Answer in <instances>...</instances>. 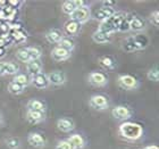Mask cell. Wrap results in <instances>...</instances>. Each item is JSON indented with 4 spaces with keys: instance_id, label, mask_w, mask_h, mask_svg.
Returning a JSON list of instances; mask_svg holds the SVG:
<instances>
[{
    "instance_id": "cell-1",
    "label": "cell",
    "mask_w": 159,
    "mask_h": 149,
    "mask_svg": "<svg viewBox=\"0 0 159 149\" xmlns=\"http://www.w3.org/2000/svg\"><path fill=\"white\" fill-rule=\"evenodd\" d=\"M119 131H120V134L123 137L131 140L138 139L142 134V128L135 123H124V124H122Z\"/></svg>"
},
{
    "instance_id": "cell-2",
    "label": "cell",
    "mask_w": 159,
    "mask_h": 149,
    "mask_svg": "<svg viewBox=\"0 0 159 149\" xmlns=\"http://www.w3.org/2000/svg\"><path fill=\"white\" fill-rule=\"evenodd\" d=\"M122 22H123L122 15H118V14L115 15V14H114L113 16H110L109 18L105 20V22L102 23V25L100 26L99 31L109 34L110 32H113V31L118 30L119 26H120V24H122Z\"/></svg>"
},
{
    "instance_id": "cell-3",
    "label": "cell",
    "mask_w": 159,
    "mask_h": 149,
    "mask_svg": "<svg viewBox=\"0 0 159 149\" xmlns=\"http://www.w3.org/2000/svg\"><path fill=\"white\" fill-rule=\"evenodd\" d=\"M70 17H72V21H75L77 23H83V22H86L90 17V12L86 7H80L77 9H75L73 13L70 14Z\"/></svg>"
},
{
    "instance_id": "cell-4",
    "label": "cell",
    "mask_w": 159,
    "mask_h": 149,
    "mask_svg": "<svg viewBox=\"0 0 159 149\" xmlns=\"http://www.w3.org/2000/svg\"><path fill=\"white\" fill-rule=\"evenodd\" d=\"M48 77V81L50 83H52V84H63L65 82V80H66V76L63 72H59V71H56V72H52V73H50L49 75L47 76Z\"/></svg>"
},
{
    "instance_id": "cell-5",
    "label": "cell",
    "mask_w": 159,
    "mask_h": 149,
    "mask_svg": "<svg viewBox=\"0 0 159 149\" xmlns=\"http://www.w3.org/2000/svg\"><path fill=\"white\" fill-rule=\"evenodd\" d=\"M83 5V1H74V0H72V1H65V2L63 3V10L64 13L66 14H72L75 9H77V8H80V7H82Z\"/></svg>"
},
{
    "instance_id": "cell-6",
    "label": "cell",
    "mask_w": 159,
    "mask_h": 149,
    "mask_svg": "<svg viewBox=\"0 0 159 149\" xmlns=\"http://www.w3.org/2000/svg\"><path fill=\"white\" fill-rule=\"evenodd\" d=\"M17 66L11 63H6V62H0V75L3 74H15L17 72Z\"/></svg>"
},
{
    "instance_id": "cell-7",
    "label": "cell",
    "mask_w": 159,
    "mask_h": 149,
    "mask_svg": "<svg viewBox=\"0 0 159 149\" xmlns=\"http://www.w3.org/2000/svg\"><path fill=\"white\" fill-rule=\"evenodd\" d=\"M119 84L123 88L126 89H132L136 86V80L131 75H123L119 77Z\"/></svg>"
},
{
    "instance_id": "cell-8",
    "label": "cell",
    "mask_w": 159,
    "mask_h": 149,
    "mask_svg": "<svg viewBox=\"0 0 159 149\" xmlns=\"http://www.w3.org/2000/svg\"><path fill=\"white\" fill-rule=\"evenodd\" d=\"M70 55V51H67V50L63 49V48H60V47H57L55 49L52 50V54H51V56L55 60H64V59H67Z\"/></svg>"
},
{
    "instance_id": "cell-9",
    "label": "cell",
    "mask_w": 159,
    "mask_h": 149,
    "mask_svg": "<svg viewBox=\"0 0 159 149\" xmlns=\"http://www.w3.org/2000/svg\"><path fill=\"white\" fill-rule=\"evenodd\" d=\"M27 72H29V74H31V75H38V74L41 73V68H42V65H41V63H40L39 60H31V62H29L27 63Z\"/></svg>"
},
{
    "instance_id": "cell-10",
    "label": "cell",
    "mask_w": 159,
    "mask_h": 149,
    "mask_svg": "<svg viewBox=\"0 0 159 149\" xmlns=\"http://www.w3.org/2000/svg\"><path fill=\"white\" fill-rule=\"evenodd\" d=\"M90 104L97 109H103L107 107V99L103 96H94L90 100Z\"/></svg>"
},
{
    "instance_id": "cell-11",
    "label": "cell",
    "mask_w": 159,
    "mask_h": 149,
    "mask_svg": "<svg viewBox=\"0 0 159 149\" xmlns=\"http://www.w3.org/2000/svg\"><path fill=\"white\" fill-rule=\"evenodd\" d=\"M115 14V10L111 7H102L96 12V17L98 20H107Z\"/></svg>"
},
{
    "instance_id": "cell-12",
    "label": "cell",
    "mask_w": 159,
    "mask_h": 149,
    "mask_svg": "<svg viewBox=\"0 0 159 149\" xmlns=\"http://www.w3.org/2000/svg\"><path fill=\"white\" fill-rule=\"evenodd\" d=\"M33 84L39 89H42V88H46L49 84V81H48V77L43 74H38L33 77Z\"/></svg>"
},
{
    "instance_id": "cell-13",
    "label": "cell",
    "mask_w": 159,
    "mask_h": 149,
    "mask_svg": "<svg viewBox=\"0 0 159 149\" xmlns=\"http://www.w3.org/2000/svg\"><path fill=\"white\" fill-rule=\"evenodd\" d=\"M27 140H29V143L33 147H42L43 145H44L43 138L40 136V134H38V133H32V134H30V137H29Z\"/></svg>"
},
{
    "instance_id": "cell-14",
    "label": "cell",
    "mask_w": 159,
    "mask_h": 149,
    "mask_svg": "<svg viewBox=\"0 0 159 149\" xmlns=\"http://www.w3.org/2000/svg\"><path fill=\"white\" fill-rule=\"evenodd\" d=\"M106 81V76L101 73H92L90 75V82L94 86H103Z\"/></svg>"
},
{
    "instance_id": "cell-15",
    "label": "cell",
    "mask_w": 159,
    "mask_h": 149,
    "mask_svg": "<svg viewBox=\"0 0 159 149\" xmlns=\"http://www.w3.org/2000/svg\"><path fill=\"white\" fill-rule=\"evenodd\" d=\"M57 126H58V129L60 131H63V132H70V130H73V123L70 122V119H59L58 122H57Z\"/></svg>"
},
{
    "instance_id": "cell-16",
    "label": "cell",
    "mask_w": 159,
    "mask_h": 149,
    "mask_svg": "<svg viewBox=\"0 0 159 149\" xmlns=\"http://www.w3.org/2000/svg\"><path fill=\"white\" fill-rule=\"evenodd\" d=\"M113 115L114 117H116V119H127L129 115V110L127 108L123 106H119V107H116V108H114L113 109Z\"/></svg>"
},
{
    "instance_id": "cell-17",
    "label": "cell",
    "mask_w": 159,
    "mask_h": 149,
    "mask_svg": "<svg viewBox=\"0 0 159 149\" xmlns=\"http://www.w3.org/2000/svg\"><path fill=\"white\" fill-rule=\"evenodd\" d=\"M27 119L31 123H38L43 119V113L42 112H35V110H29L27 113Z\"/></svg>"
},
{
    "instance_id": "cell-18",
    "label": "cell",
    "mask_w": 159,
    "mask_h": 149,
    "mask_svg": "<svg viewBox=\"0 0 159 149\" xmlns=\"http://www.w3.org/2000/svg\"><path fill=\"white\" fill-rule=\"evenodd\" d=\"M65 30L68 34H76L80 30V24L75 21H70L65 24Z\"/></svg>"
},
{
    "instance_id": "cell-19",
    "label": "cell",
    "mask_w": 159,
    "mask_h": 149,
    "mask_svg": "<svg viewBox=\"0 0 159 149\" xmlns=\"http://www.w3.org/2000/svg\"><path fill=\"white\" fill-rule=\"evenodd\" d=\"M67 142L70 143V146H72V148L73 149H77V148H81V147L83 146V139L82 137L79 136V134H75V136H72L68 139V141Z\"/></svg>"
},
{
    "instance_id": "cell-20",
    "label": "cell",
    "mask_w": 159,
    "mask_h": 149,
    "mask_svg": "<svg viewBox=\"0 0 159 149\" xmlns=\"http://www.w3.org/2000/svg\"><path fill=\"white\" fill-rule=\"evenodd\" d=\"M46 37L49 42H52V43L59 42L60 40L63 39V38H61V33L57 30H52V31H50V32H48Z\"/></svg>"
},
{
    "instance_id": "cell-21",
    "label": "cell",
    "mask_w": 159,
    "mask_h": 149,
    "mask_svg": "<svg viewBox=\"0 0 159 149\" xmlns=\"http://www.w3.org/2000/svg\"><path fill=\"white\" fill-rule=\"evenodd\" d=\"M27 107H29V110H35V112H42L44 110V107H43V104L39 100H31L30 103L27 104Z\"/></svg>"
},
{
    "instance_id": "cell-22",
    "label": "cell",
    "mask_w": 159,
    "mask_h": 149,
    "mask_svg": "<svg viewBox=\"0 0 159 149\" xmlns=\"http://www.w3.org/2000/svg\"><path fill=\"white\" fill-rule=\"evenodd\" d=\"M8 90H9L10 93H13V95H20V92H23L24 90V86L16 83L15 81L9 83V86H8Z\"/></svg>"
},
{
    "instance_id": "cell-23",
    "label": "cell",
    "mask_w": 159,
    "mask_h": 149,
    "mask_svg": "<svg viewBox=\"0 0 159 149\" xmlns=\"http://www.w3.org/2000/svg\"><path fill=\"white\" fill-rule=\"evenodd\" d=\"M16 56L17 58L20 60V62H23V63H29V62H31V56H30V54L27 53V50L26 48L25 49H20L17 51L16 54Z\"/></svg>"
},
{
    "instance_id": "cell-24",
    "label": "cell",
    "mask_w": 159,
    "mask_h": 149,
    "mask_svg": "<svg viewBox=\"0 0 159 149\" xmlns=\"http://www.w3.org/2000/svg\"><path fill=\"white\" fill-rule=\"evenodd\" d=\"M109 34L108 33H105V32H101V31H98L96 33L93 34V39L94 41L97 42H100V43H103V42H107L108 40H109Z\"/></svg>"
},
{
    "instance_id": "cell-25",
    "label": "cell",
    "mask_w": 159,
    "mask_h": 149,
    "mask_svg": "<svg viewBox=\"0 0 159 149\" xmlns=\"http://www.w3.org/2000/svg\"><path fill=\"white\" fill-rule=\"evenodd\" d=\"M129 29H132V30H141V29H143L144 27V23H143L142 20H140V18H133L131 22L129 23Z\"/></svg>"
},
{
    "instance_id": "cell-26",
    "label": "cell",
    "mask_w": 159,
    "mask_h": 149,
    "mask_svg": "<svg viewBox=\"0 0 159 149\" xmlns=\"http://www.w3.org/2000/svg\"><path fill=\"white\" fill-rule=\"evenodd\" d=\"M59 44H60V48H63V49L67 50V51H70V50L73 49V42L70 41V39H61L59 41Z\"/></svg>"
},
{
    "instance_id": "cell-27",
    "label": "cell",
    "mask_w": 159,
    "mask_h": 149,
    "mask_svg": "<svg viewBox=\"0 0 159 149\" xmlns=\"http://www.w3.org/2000/svg\"><path fill=\"white\" fill-rule=\"evenodd\" d=\"M27 53L30 54L31 56V59L32 60H38L39 59L40 55H41V53H40V50L37 49V48H26Z\"/></svg>"
},
{
    "instance_id": "cell-28",
    "label": "cell",
    "mask_w": 159,
    "mask_h": 149,
    "mask_svg": "<svg viewBox=\"0 0 159 149\" xmlns=\"http://www.w3.org/2000/svg\"><path fill=\"white\" fill-rule=\"evenodd\" d=\"M16 83H18V84H20V86H25V84H27V77L24 74H20V75H17L16 77H15V80H14Z\"/></svg>"
},
{
    "instance_id": "cell-29",
    "label": "cell",
    "mask_w": 159,
    "mask_h": 149,
    "mask_svg": "<svg viewBox=\"0 0 159 149\" xmlns=\"http://www.w3.org/2000/svg\"><path fill=\"white\" fill-rule=\"evenodd\" d=\"M148 77H149V80H151V81H158L159 80V73H158V70H151L148 73Z\"/></svg>"
},
{
    "instance_id": "cell-30",
    "label": "cell",
    "mask_w": 159,
    "mask_h": 149,
    "mask_svg": "<svg viewBox=\"0 0 159 149\" xmlns=\"http://www.w3.org/2000/svg\"><path fill=\"white\" fill-rule=\"evenodd\" d=\"M101 64H102L105 67H111L113 66V62H111V59L110 58H108V57H103V58H101Z\"/></svg>"
},
{
    "instance_id": "cell-31",
    "label": "cell",
    "mask_w": 159,
    "mask_h": 149,
    "mask_svg": "<svg viewBox=\"0 0 159 149\" xmlns=\"http://www.w3.org/2000/svg\"><path fill=\"white\" fill-rule=\"evenodd\" d=\"M57 149H73V148H72V146L67 141H61V142L58 143Z\"/></svg>"
},
{
    "instance_id": "cell-32",
    "label": "cell",
    "mask_w": 159,
    "mask_h": 149,
    "mask_svg": "<svg viewBox=\"0 0 159 149\" xmlns=\"http://www.w3.org/2000/svg\"><path fill=\"white\" fill-rule=\"evenodd\" d=\"M7 143H8V146H9L10 148L15 149V148H17V147H18V145H20V141H18L17 139H9Z\"/></svg>"
},
{
    "instance_id": "cell-33",
    "label": "cell",
    "mask_w": 159,
    "mask_h": 149,
    "mask_svg": "<svg viewBox=\"0 0 159 149\" xmlns=\"http://www.w3.org/2000/svg\"><path fill=\"white\" fill-rule=\"evenodd\" d=\"M153 20H155V24L158 25V12H155V14H153Z\"/></svg>"
},
{
    "instance_id": "cell-34",
    "label": "cell",
    "mask_w": 159,
    "mask_h": 149,
    "mask_svg": "<svg viewBox=\"0 0 159 149\" xmlns=\"http://www.w3.org/2000/svg\"><path fill=\"white\" fill-rule=\"evenodd\" d=\"M144 149H158V147L157 146H149V147H147V148Z\"/></svg>"
},
{
    "instance_id": "cell-35",
    "label": "cell",
    "mask_w": 159,
    "mask_h": 149,
    "mask_svg": "<svg viewBox=\"0 0 159 149\" xmlns=\"http://www.w3.org/2000/svg\"><path fill=\"white\" fill-rule=\"evenodd\" d=\"M1 121H2V119H1V115H0V123H1Z\"/></svg>"
}]
</instances>
